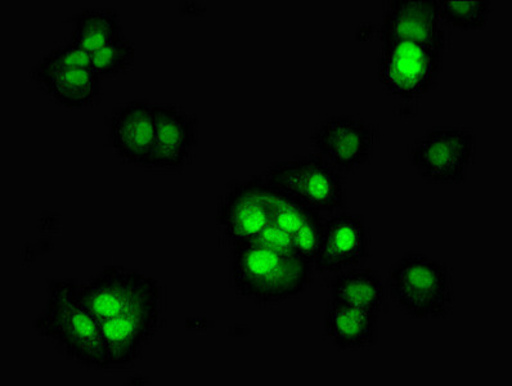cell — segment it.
<instances>
[{"label":"cell","instance_id":"d6986e66","mask_svg":"<svg viewBox=\"0 0 512 386\" xmlns=\"http://www.w3.org/2000/svg\"><path fill=\"white\" fill-rule=\"evenodd\" d=\"M440 21L461 30L482 29L491 15L488 0H434Z\"/></svg>","mask_w":512,"mask_h":386},{"label":"cell","instance_id":"ac0fdd59","mask_svg":"<svg viewBox=\"0 0 512 386\" xmlns=\"http://www.w3.org/2000/svg\"><path fill=\"white\" fill-rule=\"evenodd\" d=\"M124 38L123 22L114 10H84L75 16L70 42L91 53Z\"/></svg>","mask_w":512,"mask_h":386},{"label":"cell","instance_id":"277c9868","mask_svg":"<svg viewBox=\"0 0 512 386\" xmlns=\"http://www.w3.org/2000/svg\"><path fill=\"white\" fill-rule=\"evenodd\" d=\"M388 287L399 311L413 320H442L455 303L446 264L422 253H408L398 260L390 268Z\"/></svg>","mask_w":512,"mask_h":386},{"label":"cell","instance_id":"3957f363","mask_svg":"<svg viewBox=\"0 0 512 386\" xmlns=\"http://www.w3.org/2000/svg\"><path fill=\"white\" fill-rule=\"evenodd\" d=\"M79 282H49L44 311L34 322L40 336L51 340L67 359L96 370H107L105 344L96 318L80 300Z\"/></svg>","mask_w":512,"mask_h":386},{"label":"cell","instance_id":"52a82bcc","mask_svg":"<svg viewBox=\"0 0 512 386\" xmlns=\"http://www.w3.org/2000/svg\"><path fill=\"white\" fill-rule=\"evenodd\" d=\"M383 44L380 80L392 96L416 100L435 87L442 71L443 52L404 40Z\"/></svg>","mask_w":512,"mask_h":386},{"label":"cell","instance_id":"ba28073f","mask_svg":"<svg viewBox=\"0 0 512 386\" xmlns=\"http://www.w3.org/2000/svg\"><path fill=\"white\" fill-rule=\"evenodd\" d=\"M275 187L264 175L238 181L220 201L217 222L229 244L259 239L271 224Z\"/></svg>","mask_w":512,"mask_h":386},{"label":"cell","instance_id":"44dd1931","mask_svg":"<svg viewBox=\"0 0 512 386\" xmlns=\"http://www.w3.org/2000/svg\"><path fill=\"white\" fill-rule=\"evenodd\" d=\"M38 65L55 69H91V53L69 42L53 49Z\"/></svg>","mask_w":512,"mask_h":386},{"label":"cell","instance_id":"7c38bea8","mask_svg":"<svg viewBox=\"0 0 512 386\" xmlns=\"http://www.w3.org/2000/svg\"><path fill=\"white\" fill-rule=\"evenodd\" d=\"M440 22L434 0H393L384 13L380 39L383 43L404 40L443 52L447 34Z\"/></svg>","mask_w":512,"mask_h":386},{"label":"cell","instance_id":"9c48e42d","mask_svg":"<svg viewBox=\"0 0 512 386\" xmlns=\"http://www.w3.org/2000/svg\"><path fill=\"white\" fill-rule=\"evenodd\" d=\"M377 141V129L350 115L330 116L311 134L318 155L339 172H354L370 161Z\"/></svg>","mask_w":512,"mask_h":386},{"label":"cell","instance_id":"4fadbf2b","mask_svg":"<svg viewBox=\"0 0 512 386\" xmlns=\"http://www.w3.org/2000/svg\"><path fill=\"white\" fill-rule=\"evenodd\" d=\"M197 142V120L181 107L155 105V138L148 166L181 169Z\"/></svg>","mask_w":512,"mask_h":386},{"label":"cell","instance_id":"e0dca14e","mask_svg":"<svg viewBox=\"0 0 512 386\" xmlns=\"http://www.w3.org/2000/svg\"><path fill=\"white\" fill-rule=\"evenodd\" d=\"M330 304L347 305L380 314L385 287L374 269L353 267L338 272L329 282Z\"/></svg>","mask_w":512,"mask_h":386},{"label":"cell","instance_id":"ffe728a7","mask_svg":"<svg viewBox=\"0 0 512 386\" xmlns=\"http://www.w3.org/2000/svg\"><path fill=\"white\" fill-rule=\"evenodd\" d=\"M134 57V46L124 37L92 53L91 69L101 79L111 78L129 70L134 64Z\"/></svg>","mask_w":512,"mask_h":386},{"label":"cell","instance_id":"5bb4252c","mask_svg":"<svg viewBox=\"0 0 512 386\" xmlns=\"http://www.w3.org/2000/svg\"><path fill=\"white\" fill-rule=\"evenodd\" d=\"M109 129L111 146L120 159L148 166L155 138V105L124 103L112 114Z\"/></svg>","mask_w":512,"mask_h":386},{"label":"cell","instance_id":"6da1fadb","mask_svg":"<svg viewBox=\"0 0 512 386\" xmlns=\"http://www.w3.org/2000/svg\"><path fill=\"white\" fill-rule=\"evenodd\" d=\"M79 296L100 326L107 370L133 365L159 325L156 280L134 269L109 266L80 284Z\"/></svg>","mask_w":512,"mask_h":386},{"label":"cell","instance_id":"8992f818","mask_svg":"<svg viewBox=\"0 0 512 386\" xmlns=\"http://www.w3.org/2000/svg\"><path fill=\"white\" fill-rule=\"evenodd\" d=\"M475 154L470 129L434 128L417 138L410 151L413 168L429 183H464Z\"/></svg>","mask_w":512,"mask_h":386},{"label":"cell","instance_id":"7a4b0ae2","mask_svg":"<svg viewBox=\"0 0 512 386\" xmlns=\"http://www.w3.org/2000/svg\"><path fill=\"white\" fill-rule=\"evenodd\" d=\"M313 272L311 260L262 239L238 242L229 258L233 289L262 305L304 294L312 285Z\"/></svg>","mask_w":512,"mask_h":386},{"label":"cell","instance_id":"5b68a950","mask_svg":"<svg viewBox=\"0 0 512 386\" xmlns=\"http://www.w3.org/2000/svg\"><path fill=\"white\" fill-rule=\"evenodd\" d=\"M264 178L273 187L321 214L339 212L347 203L343 175L318 154L277 163L267 170Z\"/></svg>","mask_w":512,"mask_h":386},{"label":"cell","instance_id":"30bf717a","mask_svg":"<svg viewBox=\"0 0 512 386\" xmlns=\"http://www.w3.org/2000/svg\"><path fill=\"white\" fill-rule=\"evenodd\" d=\"M322 214L275 187L271 224L259 239L295 251L313 262L320 245Z\"/></svg>","mask_w":512,"mask_h":386},{"label":"cell","instance_id":"2e32d148","mask_svg":"<svg viewBox=\"0 0 512 386\" xmlns=\"http://www.w3.org/2000/svg\"><path fill=\"white\" fill-rule=\"evenodd\" d=\"M379 316L365 309L329 303L325 314L327 338L339 350L370 349L379 339Z\"/></svg>","mask_w":512,"mask_h":386},{"label":"cell","instance_id":"8fae6325","mask_svg":"<svg viewBox=\"0 0 512 386\" xmlns=\"http://www.w3.org/2000/svg\"><path fill=\"white\" fill-rule=\"evenodd\" d=\"M370 236L361 217L352 214L334 215L323 223V230L314 271L338 273L359 266L368 258Z\"/></svg>","mask_w":512,"mask_h":386},{"label":"cell","instance_id":"9a60e30c","mask_svg":"<svg viewBox=\"0 0 512 386\" xmlns=\"http://www.w3.org/2000/svg\"><path fill=\"white\" fill-rule=\"evenodd\" d=\"M33 79L58 105L82 110L100 101L102 79L92 69H55L37 65Z\"/></svg>","mask_w":512,"mask_h":386}]
</instances>
